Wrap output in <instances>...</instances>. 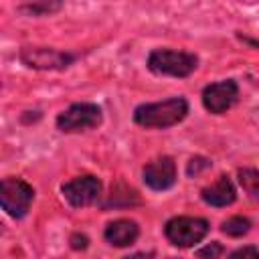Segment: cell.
Here are the masks:
<instances>
[{"instance_id":"cell-1","label":"cell","mask_w":259,"mask_h":259,"mask_svg":"<svg viewBox=\"0 0 259 259\" xmlns=\"http://www.w3.org/2000/svg\"><path fill=\"white\" fill-rule=\"evenodd\" d=\"M188 113V103L182 97H172L160 103H144L134 111L136 123L144 127H170L182 121Z\"/></svg>"},{"instance_id":"cell-16","label":"cell","mask_w":259,"mask_h":259,"mask_svg":"<svg viewBox=\"0 0 259 259\" xmlns=\"http://www.w3.org/2000/svg\"><path fill=\"white\" fill-rule=\"evenodd\" d=\"M231 259H259V251L255 247H243V249H237Z\"/></svg>"},{"instance_id":"cell-13","label":"cell","mask_w":259,"mask_h":259,"mask_svg":"<svg viewBox=\"0 0 259 259\" xmlns=\"http://www.w3.org/2000/svg\"><path fill=\"white\" fill-rule=\"evenodd\" d=\"M249 227H251V223L247 219L233 217V219H229V221L223 223V233L229 235V237H241V235H245L249 231Z\"/></svg>"},{"instance_id":"cell-2","label":"cell","mask_w":259,"mask_h":259,"mask_svg":"<svg viewBox=\"0 0 259 259\" xmlns=\"http://www.w3.org/2000/svg\"><path fill=\"white\" fill-rule=\"evenodd\" d=\"M196 57L182 51H168L158 49L150 55L148 67L158 75H172V77H186L196 69Z\"/></svg>"},{"instance_id":"cell-8","label":"cell","mask_w":259,"mask_h":259,"mask_svg":"<svg viewBox=\"0 0 259 259\" xmlns=\"http://www.w3.org/2000/svg\"><path fill=\"white\" fill-rule=\"evenodd\" d=\"M237 97H239L237 83L227 79V81L208 85L202 93V103L210 113H223L237 101Z\"/></svg>"},{"instance_id":"cell-7","label":"cell","mask_w":259,"mask_h":259,"mask_svg":"<svg viewBox=\"0 0 259 259\" xmlns=\"http://www.w3.org/2000/svg\"><path fill=\"white\" fill-rule=\"evenodd\" d=\"M63 194L73 206L93 204L101 194V182L95 176H79L63 184Z\"/></svg>"},{"instance_id":"cell-5","label":"cell","mask_w":259,"mask_h":259,"mask_svg":"<svg viewBox=\"0 0 259 259\" xmlns=\"http://www.w3.org/2000/svg\"><path fill=\"white\" fill-rule=\"evenodd\" d=\"M101 123V109L95 103H75L57 117L61 132H83Z\"/></svg>"},{"instance_id":"cell-6","label":"cell","mask_w":259,"mask_h":259,"mask_svg":"<svg viewBox=\"0 0 259 259\" xmlns=\"http://www.w3.org/2000/svg\"><path fill=\"white\" fill-rule=\"evenodd\" d=\"M20 59L24 65L32 69H65L71 61L73 55L57 51V49H42V47H26L20 53Z\"/></svg>"},{"instance_id":"cell-11","label":"cell","mask_w":259,"mask_h":259,"mask_svg":"<svg viewBox=\"0 0 259 259\" xmlns=\"http://www.w3.org/2000/svg\"><path fill=\"white\" fill-rule=\"evenodd\" d=\"M235 196H237L235 186L227 176H221L214 184H210L202 190V200L212 206H227L235 200Z\"/></svg>"},{"instance_id":"cell-14","label":"cell","mask_w":259,"mask_h":259,"mask_svg":"<svg viewBox=\"0 0 259 259\" xmlns=\"http://www.w3.org/2000/svg\"><path fill=\"white\" fill-rule=\"evenodd\" d=\"M61 4H49V2H45V4H26V6H20V10L22 12H28V14H40V12H53Z\"/></svg>"},{"instance_id":"cell-12","label":"cell","mask_w":259,"mask_h":259,"mask_svg":"<svg viewBox=\"0 0 259 259\" xmlns=\"http://www.w3.org/2000/svg\"><path fill=\"white\" fill-rule=\"evenodd\" d=\"M239 182L247 190V194L259 202V170L253 168H243L239 170Z\"/></svg>"},{"instance_id":"cell-19","label":"cell","mask_w":259,"mask_h":259,"mask_svg":"<svg viewBox=\"0 0 259 259\" xmlns=\"http://www.w3.org/2000/svg\"><path fill=\"white\" fill-rule=\"evenodd\" d=\"M125 259H148V255H144V253H138V255H134V257H125Z\"/></svg>"},{"instance_id":"cell-9","label":"cell","mask_w":259,"mask_h":259,"mask_svg":"<svg viewBox=\"0 0 259 259\" xmlns=\"http://www.w3.org/2000/svg\"><path fill=\"white\" fill-rule=\"evenodd\" d=\"M144 180L154 190H166L176 180V166L170 156H162L158 160H152L144 168Z\"/></svg>"},{"instance_id":"cell-4","label":"cell","mask_w":259,"mask_h":259,"mask_svg":"<svg viewBox=\"0 0 259 259\" xmlns=\"http://www.w3.org/2000/svg\"><path fill=\"white\" fill-rule=\"evenodd\" d=\"M206 233H208V223L204 219L176 217L166 225V237L176 247H190L200 239H204Z\"/></svg>"},{"instance_id":"cell-18","label":"cell","mask_w":259,"mask_h":259,"mask_svg":"<svg viewBox=\"0 0 259 259\" xmlns=\"http://www.w3.org/2000/svg\"><path fill=\"white\" fill-rule=\"evenodd\" d=\"M71 245H73V249H85L87 247V237L85 235H73Z\"/></svg>"},{"instance_id":"cell-10","label":"cell","mask_w":259,"mask_h":259,"mask_svg":"<svg viewBox=\"0 0 259 259\" xmlns=\"http://www.w3.org/2000/svg\"><path fill=\"white\" fill-rule=\"evenodd\" d=\"M138 233L140 231H138V225L134 221L119 219V221H113L107 225L105 239L115 247H127L138 239Z\"/></svg>"},{"instance_id":"cell-3","label":"cell","mask_w":259,"mask_h":259,"mask_svg":"<svg viewBox=\"0 0 259 259\" xmlns=\"http://www.w3.org/2000/svg\"><path fill=\"white\" fill-rule=\"evenodd\" d=\"M34 198V190L30 184H26L20 178H4L0 184V202L2 208L14 217L20 219L28 212L30 202Z\"/></svg>"},{"instance_id":"cell-15","label":"cell","mask_w":259,"mask_h":259,"mask_svg":"<svg viewBox=\"0 0 259 259\" xmlns=\"http://www.w3.org/2000/svg\"><path fill=\"white\" fill-rule=\"evenodd\" d=\"M221 253H223V247L219 243H210V245H206L204 249L198 251V257L200 259H217Z\"/></svg>"},{"instance_id":"cell-17","label":"cell","mask_w":259,"mask_h":259,"mask_svg":"<svg viewBox=\"0 0 259 259\" xmlns=\"http://www.w3.org/2000/svg\"><path fill=\"white\" fill-rule=\"evenodd\" d=\"M208 166V160H204V158H192L190 160V166H188V174L192 176V174H196L200 168H206Z\"/></svg>"}]
</instances>
